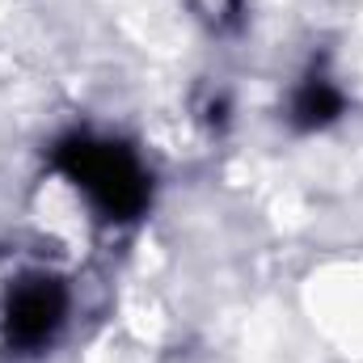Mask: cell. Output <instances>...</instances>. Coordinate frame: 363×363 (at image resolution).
<instances>
[{
	"label": "cell",
	"instance_id": "1",
	"mask_svg": "<svg viewBox=\"0 0 363 363\" xmlns=\"http://www.w3.org/2000/svg\"><path fill=\"white\" fill-rule=\"evenodd\" d=\"M55 169L72 186H81L106 220H135L152 199L148 169L135 161L131 148L114 140H93V135L64 140L55 148Z\"/></svg>",
	"mask_w": 363,
	"mask_h": 363
},
{
	"label": "cell",
	"instance_id": "2",
	"mask_svg": "<svg viewBox=\"0 0 363 363\" xmlns=\"http://www.w3.org/2000/svg\"><path fill=\"white\" fill-rule=\"evenodd\" d=\"M68 317V291L51 274L21 279L4 300V338L17 351H43Z\"/></svg>",
	"mask_w": 363,
	"mask_h": 363
},
{
	"label": "cell",
	"instance_id": "3",
	"mask_svg": "<svg viewBox=\"0 0 363 363\" xmlns=\"http://www.w3.org/2000/svg\"><path fill=\"white\" fill-rule=\"evenodd\" d=\"M347 110V97L338 89V81H330L321 68H313L296 93H291V123L300 127V131H321V127H330L338 114Z\"/></svg>",
	"mask_w": 363,
	"mask_h": 363
},
{
	"label": "cell",
	"instance_id": "4",
	"mask_svg": "<svg viewBox=\"0 0 363 363\" xmlns=\"http://www.w3.org/2000/svg\"><path fill=\"white\" fill-rule=\"evenodd\" d=\"M211 9H216L211 13L216 21H237L241 17V0H211Z\"/></svg>",
	"mask_w": 363,
	"mask_h": 363
}]
</instances>
